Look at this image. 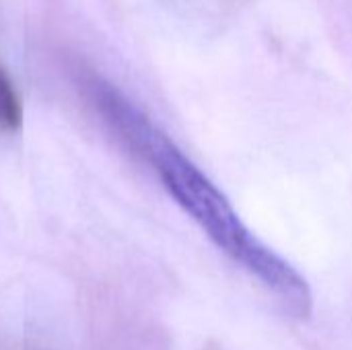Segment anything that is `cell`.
<instances>
[{"label":"cell","mask_w":352,"mask_h":350,"mask_svg":"<svg viewBox=\"0 0 352 350\" xmlns=\"http://www.w3.org/2000/svg\"><path fill=\"white\" fill-rule=\"evenodd\" d=\"M89 97L103 122L130 151L153 167L169 196L206 237L235 264L256 276L287 311L297 320H307L314 311V295L307 281L245 227L217 184L116 87L101 78H91Z\"/></svg>","instance_id":"cell-1"},{"label":"cell","mask_w":352,"mask_h":350,"mask_svg":"<svg viewBox=\"0 0 352 350\" xmlns=\"http://www.w3.org/2000/svg\"><path fill=\"white\" fill-rule=\"evenodd\" d=\"M23 124V103L14 83L0 64V130L16 132Z\"/></svg>","instance_id":"cell-2"}]
</instances>
